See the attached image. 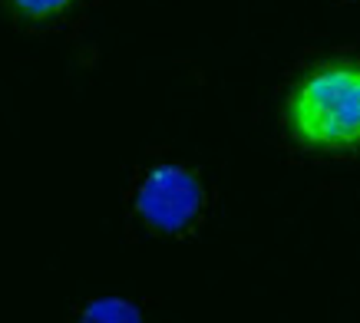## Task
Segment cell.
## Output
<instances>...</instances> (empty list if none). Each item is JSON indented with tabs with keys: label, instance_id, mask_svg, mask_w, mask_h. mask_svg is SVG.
Wrapping results in <instances>:
<instances>
[{
	"label": "cell",
	"instance_id": "obj_3",
	"mask_svg": "<svg viewBox=\"0 0 360 323\" xmlns=\"http://www.w3.org/2000/svg\"><path fill=\"white\" fill-rule=\"evenodd\" d=\"M83 320H139V310L126 301H93L79 313Z\"/></svg>",
	"mask_w": 360,
	"mask_h": 323
},
{
	"label": "cell",
	"instance_id": "obj_4",
	"mask_svg": "<svg viewBox=\"0 0 360 323\" xmlns=\"http://www.w3.org/2000/svg\"><path fill=\"white\" fill-rule=\"evenodd\" d=\"M13 11H17V17H23V20H50V17H60V13L70 7V0H11Z\"/></svg>",
	"mask_w": 360,
	"mask_h": 323
},
{
	"label": "cell",
	"instance_id": "obj_1",
	"mask_svg": "<svg viewBox=\"0 0 360 323\" xmlns=\"http://www.w3.org/2000/svg\"><path fill=\"white\" fill-rule=\"evenodd\" d=\"M284 129L307 152H360V60L334 56L311 66L284 99Z\"/></svg>",
	"mask_w": 360,
	"mask_h": 323
},
{
	"label": "cell",
	"instance_id": "obj_2",
	"mask_svg": "<svg viewBox=\"0 0 360 323\" xmlns=\"http://www.w3.org/2000/svg\"><path fill=\"white\" fill-rule=\"evenodd\" d=\"M202 205H205V195L198 178L179 165L153 169L136 192V211L159 235L188 231L202 215Z\"/></svg>",
	"mask_w": 360,
	"mask_h": 323
}]
</instances>
